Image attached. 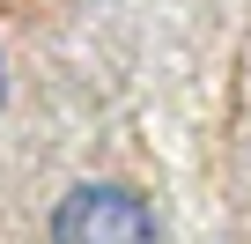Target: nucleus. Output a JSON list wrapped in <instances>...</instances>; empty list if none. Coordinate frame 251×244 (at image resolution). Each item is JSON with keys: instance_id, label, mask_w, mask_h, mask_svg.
<instances>
[{"instance_id": "f257e3e1", "label": "nucleus", "mask_w": 251, "mask_h": 244, "mask_svg": "<svg viewBox=\"0 0 251 244\" xmlns=\"http://www.w3.org/2000/svg\"><path fill=\"white\" fill-rule=\"evenodd\" d=\"M52 244H163V237H155V215L133 185L81 178L52 207Z\"/></svg>"}, {"instance_id": "f03ea898", "label": "nucleus", "mask_w": 251, "mask_h": 244, "mask_svg": "<svg viewBox=\"0 0 251 244\" xmlns=\"http://www.w3.org/2000/svg\"><path fill=\"white\" fill-rule=\"evenodd\" d=\"M0 111H8V52H0Z\"/></svg>"}]
</instances>
